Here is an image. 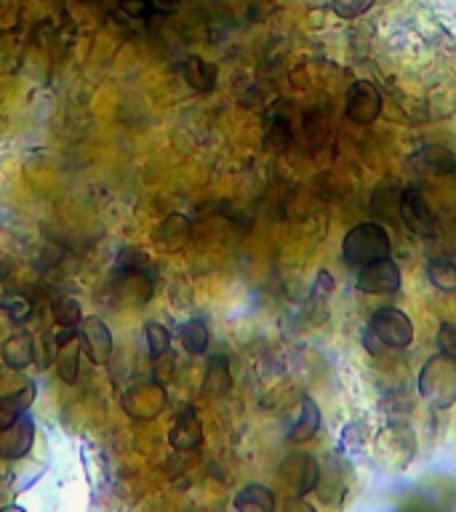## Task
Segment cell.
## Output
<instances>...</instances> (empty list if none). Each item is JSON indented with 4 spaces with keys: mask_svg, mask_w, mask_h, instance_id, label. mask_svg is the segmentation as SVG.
Here are the masks:
<instances>
[{
    "mask_svg": "<svg viewBox=\"0 0 456 512\" xmlns=\"http://www.w3.org/2000/svg\"><path fill=\"white\" fill-rule=\"evenodd\" d=\"M416 390L432 408H451L456 403V355H432L416 376Z\"/></svg>",
    "mask_w": 456,
    "mask_h": 512,
    "instance_id": "6da1fadb",
    "label": "cell"
},
{
    "mask_svg": "<svg viewBox=\"0 0 456 512\" xmlns=\"http://www.w3.org/2000/svg\"><path fill=\"white\" fill-rule=\"evenodd\" d=\"M392 240L382 224L363 222L355 224L342 240V256L350 267H363L368 262L390 256Z\"/></svg>",
    "mask_w": 456,
    "mask_h": 512,
    "instance_id": "7a4b0ae2",
    "label": "cell"
},
{
    "mask_svg": "<svg viewBox=\"0 0 456 512\" xmlns=\"http://www.w3.org/2000/svg\"><path fill=\"white\" fill-rule=\"evenodd\" d=\"M368 331L387 347V350H406L414 342V323L398 307H379L368 318Z\"/></svg>",
    "mask_w": 456,
    "mask_h": 512,
    "instance_id": "3957f363",
    "label": "cell"
},
{
    "mask_svg": "<svg viewBox=\"0 0 456 512\" xmlns=\"http://www.w3.org/2000/svg\"><path fill=\"white\" fill-rule=\"evenodd\" d=\"M168 406V390L166 384L152 379V382H139L134 387H128V392L123 395V411H126L131 419H139V422H147V419H155L166 411Z\"/></svg>",
    "mask_w": 456,
    "mask_h": 512,
    "instance_id": "277c9868",
    "label": "cell"
},
{
    "mask_svg": "<svg viewBox=\"0 0 456 512\" xmlns=\"http://www.w3.org/2000/svg\"><path fill=\"white\" fill-rule=\"evenodd\" d=\"M398 214L408 232H414L416 238H432L435 235V214L430 203L422 195L419 187H406L398 198Z\"/></svg>",
    "mask_w": 456,
    "mask_h": 512,
    "instance_id": "5b68a950",
    "label": "cell"
},
{
    "mask_svg": "<svg viewBox=\"0 0 456 512\" xmlns=\"http://www.w3.org/2000/svg\"><path fill=\"white\" fill-rule=\"evenodd\" d=\"M152 291H155V280L150 270L142 267H118L112 275V294L118 296L123 304H139L150 302Z\"/></svg>",
    "mask_w": 456,
    "mask_h": 512,
    "instance_id": "8992f818",
    "label": "cell"
},
{
    "mask_svg": "<svg viewBox=\"0 0 456 512\" xmlns=\"http://www.w3.org/2000/svg\"><path fill=\"white\" fill-rule=\"evenodd\" d=\"M355 286L363 294H395L400 288V267L390 256L363 264L355 278Z\"/></svg>",
    "mask_w": 456,
    "mask_h": 512,
    "instance_id": "52a82bcc",
    "label": "cell"
},
{
    "mask_svg": "<svg viewBox=\"0 0 456 512\" xmlns=\"http://www.w3.org/2000/svg\"><path fill=\"white\" fill-rule=\"evenodd\" d=\"M347 118L358 126H368L382 115V94L371 80H355L347 91Z\"/></svg>",
    "mask_w": 456,
    "mask_h": 512,
    "instance_id": "ba28073f",
    "label": "cell"
},
{
    "mask_svg": "<svg viewBox=\"0 0 456 512\" xmlns=\"http://www.w3.org/2000/svg\"><path fill=\"white\" fill-rule=\"evenodd\" d=\"M80 344L86 350L88 360L96 366L110 363L112 358V331L107 328L102 318L88 315L86 320H80Z\"/></svg>",
    "mask_w": 456,
    "mask_h": 512,
    "instance_id": "9c48e42d",
    "label": "cell"
},
{
    "mask_svg": "<svg viewBox=\"0 0 456 512\" xmlns=\"http://www.w3.org/2000/svg\"><path fill=\"white\" fill-rule=\"evenodd\" d=\"M168 443L176 451H198L203 446V422H200L198 411L184 403L174 416V427L168 432Z\"/></svg>",
    "mask_w": 456,
    "mask_h": 512,
    "instance_id": "30bf717a",
    "label": "cell"
},
{
    "mask_svg": "<svg viewBox=\"0 0 456 512\" xmlns=\"http://www.w3.org/2000/svg\"><path fill=\"white\" fill-rule=\"evenodd\" d=\"M32 440H35V422L27 414H22L0 430V456L3 459H22V456L30 454Z\"/></svg>",
    "mask_w": 456,
    "mask_h": 512,
    "instance_id": "8fae6325",
    "label": "cell"
},
{
    "mask_svg": "<svg viewBox=\"0 0 456 512\" xmlns=\"http://www.w3.org/2000/svg\"><path fill=\"white\" fill-rule=\"evenodd\" d=\"M283 475L294 486L296 496L312 494L320 486V464L315 456L296 454L283 464Z\"/></svg>",
    "mask_w": 456,
    "mask_h": 512,
    "instance_id": "7c38bea8",
    "label": "cell"
},
{
    "mask_svg": "<svg viewBox=\"0 0 456 512\" xmlns=\"http://www.w3.org/2000/svg\"><path fill=\"white\" fill-rule=\"evenodd\" d=\"M56 371L64 384H75L80 374V342L75 328H62L56 334Z\"/></svg>",
    "mask_w": 456,
    "mask_h": 512,
    "instance_id": "4fadbf2b",
    "label": "cell"
},
{
    "mask_svg": "<svg viewBox=\"0 0 456 512\" xmlns=\"http://www.w3.org/2000/svg\"><path fill=\"white\" fill-rule=\"evenodd\" d=\"M0 358H3V363L8 368L24 371L35 360V342H32V336L27 331H14L3 342V347H0Z\"/></svg>",
    "mask_w": 456,
    "mask_h": 512,
    "instance_id": "5bb4252c",
    "label": "cell"
},
{
    "mask_svg": "<svg viewBox=\"0 0 456 512\" xmlns=\"http://www.w3.org/2000/svg\"><path fill=\"white\" fill-rule=\"evenodd\" d=\"M192 235V224L184 214H168L163 222H160L158 232H155V240L163 251H176L182 248Z\"/></svg>",
    "mask_w": 456,
    "mask_h": 512,
    "instance_id": "9a60e30c",
    "label": "cell"
},
{
    "mask_svg": "<svg viewBox=\"0 0 456 512\" xmlns=\"http://www.w3.org/2000/svg\"><path fill=\"white\" fill-rule=\"evenodd\" d=\"M320 430V408L318 403L304 395L302 408H299V416H296L294 427L288 430V443H307L318 435Z\"/></svg>",
    "mask_w": 456,
    "mask_h": 512,
    "instance_id": "2e32d148",
    "label": "cell"
},
{
    "mask_svg": "<svg viewBox=\"0 0 456 512\" xmlns=\"http://www.w3.org/2000/svg\"><path fill=\"white\" fill-rule=\"evenodd\" d=\"M35 395H38L35 382H27L22 390L11 392V395H0V430L22 414H27V408L35 403Z\"/></svg>",
    "mask_w": 456,
    "mask_h": 512,
    "instance_id": "e0dca14e",
    "label": "cell"
},
{
    "mask_svg": "<svg viewBox=\"0 0 456 512\" xmlns=\"http://www.w3.org/2000/svg\"><path fill=\"white\" fill-rule=\"evenodd\" d=\"M232 390V371H230V360L224 355H214L208 360L206 376H203V392L208 398H222Z\"/></svg>",
    "mask_w": 456,
    "mask_h": 512,
    "instance_id": "ac0fdd59",
    "label": "cell"
},
{
    "mask_svg": "<svg viewBox=\"0 0 456 512\" xmlns=\"http://www.w3.org/2000/svg\"><path fill=\"white\" fill-rule=\"evenodd\" d=\"M182 72L184 80H187V86L200 91V94H208V91H214L216 88L219 70H216V64L206 62V59H200V56H190V59L182 64Z\"/></svg>",
    "mask_w": 456,
    "mask_h": 512,
    "instance_id": "d6986e66",
    "label": "cell"
},
{
    "mask_svg": "<svg viewBox=\"0 0 456 512\" xmlns=\"http://www.w3.org/2000/svg\"><path fill=\"white\" fill-rule=\"evenodd\" d=\"M235 510L240 512H272L275 510V494L262 483H248L235 496Z\"/></svg>",
    "mask_w": 456,
    "mask_h": 512,
    "instance_id": "ffe728a7",
    "label": "cell"
},
{
    "mask_svg": "<svg viewBox=\"0 0 456 512\" xmlns=\"http://www.w3.org/2000/svg\"><path fill=\"white\" fill-rule=\"evenodd\" d=\"M179 342L184 344V350L190 355H203L208 350V342H211L208 326L200 318L187 320V323L179 326Z\"/></svg>",
    "mask_w": 456,
    "mask_h": 512,
    "instance_id": "44dd1931",
    "label": "cell"
},
{
    "mask_svg": "<svg viewBox=\"0 0 456 512\" xmlns=\"http://www.w3.org/2000/svg\"><path fill=\"white\" fill-rule=\"evenodd\" d=\"M427 278L438 291H446V294H454L456 291V264L448 262V259H432L427 264Z\"/></svg>",
    "mask_w": 456,
    "mask_h": 512,
    "instance_id": "7402d4cb",
    "label": "cell"
},
{
    "mask_svg": "<svg viewBox=\"0 0 456 512\" xmlns=\"http://www.w3.org/2000/svg\"><path fill=\"white\" fill-rule=\"evenodd\" d=\"M0 307H3V312L11 318V323H24V320H30L32 310H35L30 296L22 294V291H6L3 299H0Z\"/></svg>",
    "mask_w": 456,
    "mask_h": 512,
    "instance_id": "603a6c76",
    "label": "cell"
},
{
    "mask_svg": "<svg viewBox=\"0 0 456 512\" xmlns=\"http://www.w3.org/2000/svg\"><path fill=\"white\" fill-rule=\"evenodd\" d=\"M51 315L62 328H78L80 320H83V310H80V304L72 299V296H59L51 304Z\"/></svg>",
    "mask_w": 456,
    "mask_h": 512,
    "instance_id": "cb8c5ba5",
    "label": "cell"
},
{
    "mask_svg": "<svg viewBox=\"0 0 456 512\" xmlns=\"http://www.w3.org/2000/svg\"><path fill=\"white\" fill-rule=\"evenodd\" d=\"M366 440H368L366 424H363V422H350L342 430V438H339V451H342L344 456H350V459H355V456H358L360 451L366 448Z\"/></svg>",
    "mask_w": 456,
    "mask_h": 512,
    "instance_id": "d4e9b609",
    "label": "cell"
},
{
    "mask_svg": "<svg viewBox=\"0 0 456 512\" xmlns=\"http://www.w3.org/2000/svg\"><path fill=\"white\" fill-rule=\"evenodd\" d=\"M144 339H147V350H150L152 358L171 350V331L163 323H158V320H150L144 326Z\"/></svg>",
    "mask_w": 456,
    "mask_h": 512,
    "instance_id": "484cf974",
    "label": "cell"
},
{
    "mask_svg": "<svg viewBox=\"0 0 456 512\" xmlns=\"http://www.w3.org/2000/svg\"><path fill=\"white\" fill-rule=\"evenodd\" d=\"M376 0H331V11L342 19H358L374 6Z\"/></svg>",
    "mask_w": 456,
    "mask_h": 512,
    "instance_id": "4316f807",
    "label": "cell"
},
{
    "mask_svg": "<svg viewBox=\"0 0 456 512\" xmlns=\"http://www.w3.org/2000/svg\"><path fill=\"white\" fill-rule=\"evenodd\" d=\"M334 291V275L328 270H320L315 283H312V291H310V304H326V299L331 296Z\"/></svg>",
    "mask_w": 456,
    "mask_h": 512,
    "instance_id": "83f0119b",
    "label": "cell"
},
{
    "mask_svg": "<svg viewBox=\"0 0 456 512\" xmlns=\"http://www.w3.org/2000/svg\"><path fill=\"white\" fill-rule=\"evenodd\" d=\"M267 142H270L272 147H278V150L291 142V123H288V118H283V115H275V118H272Z\"/></svg>",
    "mask_w": 456,
    "mask_h": 512,
    "instance_id": "f1b7e54d",
    "label": "cell"
},
{
    "mask_svg": "<svg viewBox=\"0 0 456 512\" xmlns=\"http://www.w3.org/2000/svg\"><path fill=\"white\" fill-rule=\"evenodd\" d=\"M176 368V355L171 350L163 352V355H155V366H152V374L158 382H168L171 376H174Z\"/></svg>",
    "mask_w": 456,
    "mask_h": 512,
    "instance_id": "f546056e",
    "label": "cell"
},
{
    "mask_svg": "<svg viewBox=\"0 0 456 512\" xmlns=\"http://www.w3.org/2000/svg\"><path fill=\"white\" fill-rule=\"evenodd\" d=\"M438 350L448 352V355H456V326L443 320V326L438 331Z\"/></svg>",
    "mask_w": 456,
    "mask_h": 512,
    "instance_id": "4dcf8cb0",
    "label": "cell"
},
{
    "mask_svg": "<svg viewBox=\"0 0 456 512\" xmlns=\"http://www.w3.org/2000/svg\"><path fill=\"white\" fill-rule=\"evenodd\" d=\"M118 3L123 8V14H128L131 19H144L152 11V0H118Z\"/></svg>",
    "mask_w": 456,
    "mask_h": 512,
    "instance_id": "1f68e13d",
    "label": "cell"
},
{
    "mask_svg": "<svg viewBox=\"0 0 456 512\" xmlns=\"http://www.w3.org/2000/svg\"><path fill=\"white\" fill-rule=\"evenodd\" d=\"M182 0H152V8H160V11H174Z\"/></svg>",
    "mask_w": 456,
    "mask_h": 512,
    "instance_id": "d6a6232c",
    "label": "cell"
},
{
    "mask_svg": "<svg viewBox=\"0 0 456 512\" xmlns=\"http://www.w3.org/2000/svg\"><path fill=\"white\" fill-rule=\"evenodd\" d=\"M11 275V262H8V256L0 251V280H6Z\"/></svg>",
    "mask_w": 456,
    "mask_h": 512,
    "instance_id": "836d02e7",
    "label": "cell"
}]
</instances>
